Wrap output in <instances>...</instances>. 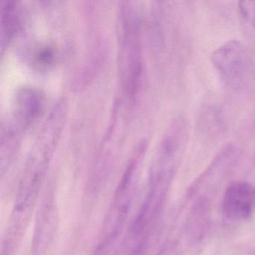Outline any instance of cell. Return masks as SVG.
Wrapping results in <instances>:
<instances>
[{
	"label": "cell",
	"mask_w": 255,
	"mask_h": 255,
	"mask_svg": "<svg viewBox=\"0 0 255 255\" xmlns=\"http://www.w3.org/2000/svg\"><path fill=\"white\" fill-rule=\"evenodd\" d=\"M252 23H253L254 29H255V11H254L253 20H252Z\"/></svg>",
	"instance_id": "8"
},
{
	"label": "cell",
	"mask_w": 255,
	"mask_h": 255,
	"mask_svg": "<svg viewBox=\"0 0 255 255\" xmlns=\"http://www.w3.org/2000/svg\"><path fill=\"white\" fill-rule=\"evenodd\" d=\"M255 208V188L246 182H234L225 190L222 201L224 214L231 220L249 219Z\"/></svg>",
	"instance_id": "5"
},
{
	"label": "cell",
	"mask_w": 255,
	"mask_h": 255,
	"mask_svg": "<svg viewBox=\"0 0 255 255\" xmlns=\"http://www.w3.org/2000/svg\"><path fill=\"white\" fill-rule=\"evenodd\" d=\"M43 98L41 92L32 89H25L19 92L13 110L11 122L2 131V154L8 157L14 150L17 137L39 114L42 107Z\"/></svg>",
	"instance_id": "2"
},
{
	"label": "cell",
	"mask_w": 255,
	"mask_h": 255,
	"mask_svg": "<svg viewBox=\"0 0 255 255\" xmlns=\"http://www.w3.org/2000/svg\"><path fill=\"white\" fill-rule=\"evenodd\" d=\"M17 25V7L13 2H6L2 8V47L11 38Z\"/></svg>",
	"instance_id": "7"
},
{
	"label": "cell",
	"mask_w": 255,
	"mask_h": 255,
	"mask_svg": "<svg viewBox=\"0 0 255 255\" xmlns=\"http://www.w3.org/2000/svg\"><path fill=\"white\" fill-rule=\"evenodd\" d=\"M121 83L127 99L136 95L141 75V21L134 2H124L120 12Z\"/></svg>",
	"instance_id": "1"
},
{
	"label": "cell",
	"mask_w": 255,
	"mask_h": 255,
	"mask_svg": "<svg viewBox=\"0 0 255 255\" xmlns=\"http://www.w3.org/2000/svg\"><path fill=\"white\" fill-rule=\"evenodd\" d=\"M35 223L34 234V249L37 252H42L53 238L56 226V206L53 198L47 197L41 204Z\"/></svg>",
	"instance_id": "6"
},
{
	"label": "cell",
	"mask_w": 255,
	"mask_h": 255,
	"mask_svg": "<svg viewBox=\"0 0 255 255\" xmlns=\"http://www.w3.org/2000/svg\"><path fill=\"white\" fill-rule=\"evenodd\" d=\"M137 161H138V156H135L129 163L116 191L113 205L112 206L109 212L108 217L104 225L103 237L98 249L100 252H102L106 248L110 247V245L115 241L116 237L119 235V231L122 229V225L128 214V209L130 204L131 191H132L131 188H132V178H133L134 172L136 167Z\"/></svg>",
	"instance_id": "3"
},
{
	"label": "cell",
	"mask_w": 255,
	"mask_h": 255,
	"mask_svg": "<svg viewBox=\"0 0 255 255\" xmlns=\"http://www.w3.org/2000/svg\"><path fill=\"white\" fill-rule=\"evenodd\" d=\"M212 64L225 82L233 86L243 83L248 68L246 49L240 41L231 40L211 54Z\"/></svg>",
	"instance_id": "4"
}]
</instances>
